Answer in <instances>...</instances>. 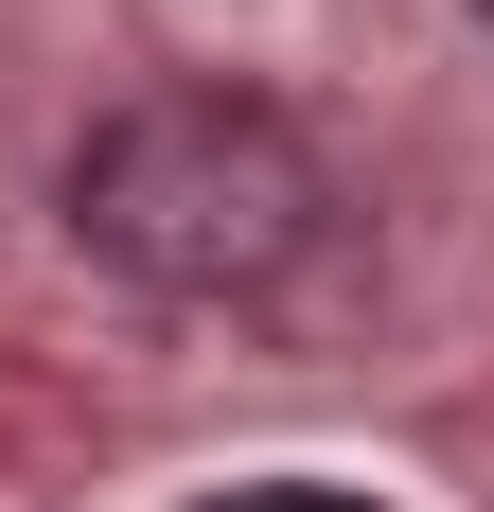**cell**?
Masks as SVG:
<instances>
[{"label":"cell","mask_w":494,"mask_h":512,"mask_svg":"<svg viewBox=\"0 0 494 512\" xmlns=\"http://www.w3.org/2000/svg\"><path fill=\"white\" fill-rule=\"evenodd\" d=\"M71 248L106 265V283H142V301H283L300 265H318V230H336V177H318V142H300L265 89H124L71 142Z\"/></svg>","instance_id":"cell-1"},{"label":"cell","mask_w":494,"mask_h":512,"mask_svg":"<svg viewBox=\"0 0 494 512\" xmlns=\"http://www.w3.org/2000/svg\"><path fill=\"white\" fill-rule=\"evenodd\" d=\"M195 512H371V495H336V477H230V495H195Z\"/></svg>","instance_id":"cell-2"}]
</instances>
